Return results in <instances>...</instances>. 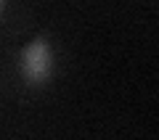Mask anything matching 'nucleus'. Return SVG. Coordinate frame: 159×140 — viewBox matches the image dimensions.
Wrapping results in <instances>:
<instances>
[{"label":"nucleus","mask_w":159,"mask_h":140,"mask_svg":"<svg viewBox=\"0 0 159 140\" xmlns=\"http://www.w3.org/2000/svg\"><path fill=\"white\" fill-rule=\"evenodd\" d=\"M21 72H24V79L29 85H34V87H40V85L51 77V48H48L45 34L32 37V42L24 48Z\"/></svg>","instance_id":"obj_1"}]
</instances>
